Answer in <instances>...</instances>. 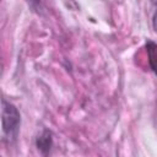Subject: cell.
I'll return each mask as SVG.
<instances>
[{
    "mask_svg": "<svg viewBox=\"0 0 157 157\" xmlns=\"http://www.w3.org/2000/svg\"><path fill=\"white\" fill-rule=\"evenodd\" d=\"M21 125V115L16 105L7 102L6 99L1 101V128L2 134L9 141L16 140Z\"/></svg>",
    "mask_w": 157,
    "mask_h": 157,
    "instance_id": "obj_1",
    "label": "cell"
},
{
    "mask_svg": "<svg viewBox=\"0 0 157 157\" xmlns=\"http://www.w3.org/2000/svg\"><path fill=\"white\" fill-rule=\"evenodd\" d=\"M36 147L43 155L49 153L53 147V134L48 129H43V131L36 139Z\"/></svg>",
    "mask_w": 157,
    "mask_h": 157,
    "instance_id": "obj_2",
    "label": "cell"
},
{
    "mask_svg": "<svg viewBox=\"0 0 157 157\" xmlns=\"http://www.w3.org/2000/svg\"><path fill=\"white\" fill-rule=\"evenodd\" d=\"M146 52H147L148 64H150L152 71L157 75V43H155L152 40H147Z\"/></svg>",
    "mask_w": 157,
    "mask_h": 157,
    "instance_id": "obj_3",
    "label": "cell"
},
{
    "mask_svg": "<svg viewBox=\"0 0 157 157\" xmlns=\"http://www.w3.org/2000/svg\"><path fill=\"white\" fill-rule=\"evenodd\" d=\"M26 1H27L28 5L32 6L33 9H37V7L39 6V4H40V0H26Z\"/></svg>",
    "mask_w": 157,
    "mask_h": 157,
    "instance_id": "obj_4",
    "label": "cell"
},
{
    "mask_svg": "<svg viewBox=\"0 0 157 157\" xmlns=\"http://www.w3.org/2000/svg\"><path fill=\"white\" fill-rule=\"evenodd\" d=\"M152 26H153V29L157 32V11L155 12V15L152 17Z\"/></svg>",
    "mask_w": 157,
    "mask_h": 157,
    "instance_id": "obj_5",
    "label": "cell"
},
{
    "mask_svg": "<svg viewBox=\"0 0 157 157\" xmlns=\"http://www.w3.org/2000/svg\"><path fill=\"white\" fill-rule=\"evenodd\" d=\"M151 2H152L153 5H157V0H151Z\"/></svg>",
    "mask_w": 157,
    "mask_h": 157,
    "instance_id": "obj_6",
    "label": "cell"
}]
</instances>
